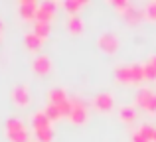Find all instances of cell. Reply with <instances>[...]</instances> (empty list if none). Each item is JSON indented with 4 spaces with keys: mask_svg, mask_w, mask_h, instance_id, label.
Segmentation results:
<instances>
[{
    "mask_svg": "<svg viewBox=\"0 0 156 142\" xmlns=\"http://www.w3.org/2000/svg\"><path fill=\"white\" fill-rule=\"evenodd\" d=\"M32 128L36 134V142H53V126L51 120L44 111H36L32 115Z\"/></svg>",
    "mask_w": 156,
    "mask_h": 142,
    "instance_id": "obj_1",
    "label": "cell"
},
{
    "mask_svg": "<svg viewBox=\"0 0 156 142\" xmlns=\"http://www.w3.org/2000/svg\"><path fill=\"white\" fill-rule=\"evenodd\" d=\"M115 77L119 83H142L144 79V65L142 63H125L115 69Z\"/></svg>",
    "mask_w": 156,
    "mask_h": 142,
    "instance_id": "obj_2",
    "label": "cell"
},
{
    "mask_svg": "<svg viewBox=\"0 0 156 142\" xmlns=\"http://www.w3.org/2000/svg\"><path fill=\"white\" fill-rule=\"evenodd\" d=\"M4 130H6V136H8L10 142H28L30 140L28 126L18 116H10V119L6 120V124H4Z\"/></svg>",
    "mask_w": 156,
    "mask_h": 142,
    "instance_id": "obj_3",
    "label": "cell"
},
{
    "mask_svg": "<svg viewBox=\"0 0 156 142\" xmlns=\"http://www.w3.org/2000/svg\"><path fill=\"white\" fill-rule=\"evenodd\" d=\"M134 107L154 115L156 113V91H152L150 87H140L136 91V95H134Z\"/></svg>",
    "mask_w": 156,
    "mask_h": 142,
    "instance_id": "obj_4",
    "label": "cell"
},
{
    "mask_svg": "<svg viewBox=\"0 0 156 142\" xmlns=\"http://www.w3.org/2000/svg\"><path fill=\"white\" fill-rule=\"evenodd\" d=\"M113 6L117 8L119 12H121V16L126 20V22L130 24H136L140 22L142 18H144V10H140L138 6H134L133 2H129V0H115Z\"/></svg>",
    "mask_w": 156,
    "mask_h": 142,
    "instance_id": "obj_5",
    "label": "cell"
},
{
    "mask_svg": "<svg viewBox=\"0 0 156 142\" xmlns=\"http://www.w3.org/2000/svg\"><path fill=\"white\" fill-rule=\"evenodd\" d=\"M67 119L73 124H85L89 120V107L83 99L79 97H71V107H69V115Z\"/></svg>",
    "mask_w": 156,
    "mask_h": 142,
    "instance_id": "obj_6",
    "label": "cell"
},
{
    "mask_svg": "<svg viewBox=\"0 0 156 142\" xmlns=\"http://www.w3.org/2000/svg\"><path fill=\"white\" fill-rule=\"evenodd\" d=\"M55 10H57V4L53 2V0L40 2L38 12H36V20H38V22H50L51 24V18L55 16Z\"/></svg>",
    "mask_w": 156,
    "mask_h": 142,
    "instance_id": "obj_7",
    "label": "cell"
},
{
    "mask_svg": "<svg viewBox=\"0 0 156 142\" xmlns=\"http://www.w3.org/2000/svg\"><path fill=\"white\" fill-rule=\"evenodd\" d=\"M97 46H99L103 51H107V54H115V51L119 50L117 34H113V32H105V34H101L99 40H97Z\"/></svg>",
    "mask_w": 156,
    "mask_h": 142,
    "instance_id": "obj_8",
    "label": "cell"
},
{
    "mask_svg": "<svg viewBox=\"0 0 156 142\" xmlns=\"http://www.w3.org/2000/svg\"><path fill=\"white\" fill-rule=\"evenodd\" d=\"M38 6H40V2H36V0H20V2H18L20 16H22L26 22H36Z\"/></svg>",
    "mask_w": 156,
    "mask_h": 142,
    "instance_id": "obj_9",
    "label": "cell"
},
{
    "mask_svg": "<svg viewBox=\"0 0 156 142\" xmlns=\"http://www.w3.org/2000/svg\"><path fill=\"white\" fill-rule=\"evenodd\" d=\"M91 105L101 113H109L111 109H113V105H115V99H113L111 93H97V95L91 99Z\"/></svg>",
    "mask_w": 156,
    "mask_h": 142,
    "instance_id": "obj_10",
    "label": "cell"
},
{
    "mask_svg": "<svg viewBox=\"0 0 156 142\" xmlns=\"http://www.w3.org/2000/svg\"><path fill=\"white\" fill-rule=\"evenodd\" d=\"M154 130H156V126H152L150 123H142L140 126L133 132V142H152L154 140Z\"/></svg>",
    "mask_w": 156,
    "mask_h": 142,
    "instance_id": "obj_11",
    "label": "cell"
},
{
    "mask_svg": "<svg viewBox=\"0 0 156 142\" xmlns=\"http://www.w3.org/2000/svg\"><path fill=\"white\" fill-rule=\"evenodd\" d=\"M71 97L67 95L63 87H53L48 91V105H55V107H63L65 103H69Z\"/></svg>",
    "mask_w": 156,
    "mask_h": 142,
    "instance_id": "obj_12",
    "label": "cell"
},
{
    "mask_svg": "<svg viewBox=\"0 0 156 142\" xmlns=\"http://www.w3.org/2000/svg\"><path fill=\"white\" fill-rule=\"evenodd\" d=\"M12 101H14L18 107H28L32 101L30 97V89H28V85H16L14 89H12Z\"/></svg>",
    "mask_w": 156,
    "mask_h": 142,
    "instance_id": "obj_13",
    "label": "cell"
},
{
    "mask_svg": "<svg viewBox=\"0 0 156 142\" xmlns=\"http://www.w3.org/2000/svg\"><path fill=\"white\" fill-rule=\"evenodd\" d=\"M32 71L38 73V75H48L51 71V59L50 55H38V57L32 61Z\"/></svg>",
    "mask_w": 156,
    "mask_h": 142,
    "instance_id": "obj_14",
    "label": "cell"
},
{
    "mask_svg": "<svg viewBox=\"0 0 156 142\" xmlns=\"http://www.w3.org/2000/svg\"><path fill=\"white\" fill-rule=\"evenodd\" d=\"M65 26L71 34H83L85 30V24H83V18L79 14H69L67 20H65Z\"/></svg>",
    "mask_w": 156,
    "mask_h": 142,
    "instance_id": "obj_15",
    "label": "cell"
},
{
    "mask_svg": "<svg viewBox=\"0 0 156 142\" xmlns=\"http://www.w3.org/2000/svg\"><path fill=\"white\" fill-rule=\"evenodd\" d=\"M119 116H121L122 123L130 124L136 120V107L134 105H122L121 109H119Z\"/></svg>",
    "mask_w": 156,
    "mask_h": 142,
    "instance_id": "obj_16",
    "label": "cell"
},
{
    "mask_svg": "<svg viewBox=\"0 0 156 142\" xmlns=\"http://www.w3.org/2000/svg\"><path fill=\"white\" fill-rule=\"evenodd\" d=\"M24 43H26V47L30 51H38L40 47H42L44 40L40 38L38 34H34V32H26V36H24Z\"/></svg>",
    "mask_w": 156,
    "mask_h": 142,
    "instance_id": "obj_17",
    "label": "cell"
},
{
    "mask_svg": "<svg viewBox=\"0 0 156 142\" xmlns=\"http://www.w3.org/2000/svg\"><path fill=\"white\" fill-rule=\"evenodd\" d=\"M142 65H144V79L146 81H156V54L150 55Z\"/></svg>",
    "mask_w": 156,
    "mask_h": 142,
    "instance_id": "obj_18",
    "label": "cell"
},
{
    "mask_svg": "<svg viewBox=\"0 0 156 142\" xmlns=\"http://www.w3.org/2000/svg\"><path fill=\"white\" fill-rule=\"evenodd\" d=\"M34 34H38L40 38L42 40H46L48 36H50V32H51V24L50 22H38V20H36L34 22Z\"/></svg>",
    "mask_w": 156,
    "mask_h": 142,
    "instance_id": "obj_19",
    "label": "cell"
},
{
    "mask_svg": "<svg viewBox=\"0 0 156 142\" xmlns=\"http://www.w3.org/2000/svg\"><path fill=\"white\" fill-rule=\"evenodd\" d=\"M61 6H63L69 14H79V10L85 6V2H83V0H65Z\"/></svg>",
    "mask_w": 156,
    "mask_h": 142,
    "instance_id": "obj_20",
    "label": "cell"
},
{
    "mask_svg": "<svg viewBox=\"0 0 156 142\" xmlns=\"http://www.w3.org/2000/svg\"><path fill=\"white\" fill-rule=\"evenodd\" d=\"M144 16L150 20H156V0H152V2H148L144 6Z\"/></svg>",
    "mask_w": 156,
    "mask_h": 142,
    "instance_id": "obj_21",
    "label": "cell"
},
{
    "mask_svg": "<svg viewBox=\"0 0 156 142\" xmlns=\"http://www.w3.org/2000/svg\"><path fill=\"white\" fill-rule=\"evenodd\" d=\"M152 142H156V130H154V140H152Z\"/></svg>",
    "mask_w": 156,
    "mask_h": 142,
    "instance_id": "obj_22",
    "label": "cell"
},
{
    "mask_svg": "<svg viewBox=\"0 0 156 142\" xmlns=\"http://www.w3.org/2000/svg\"><path fill=\"white\" fill-rule=\"evenodd\" d=\"M0 40H2V38H0Z\"/></svg>",
    "mask_w": 156,
    "mask_h": 142,
    "instance_id": "obj_23",
    "label": "cell"
}]
</instances>
